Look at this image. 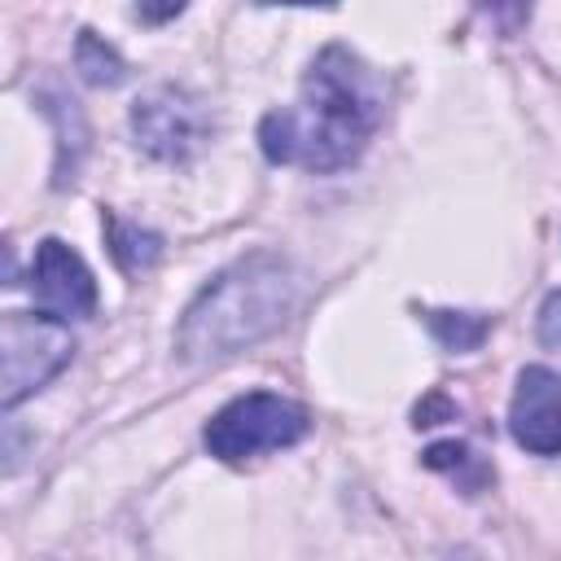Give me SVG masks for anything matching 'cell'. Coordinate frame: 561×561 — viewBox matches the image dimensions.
<instances>
[{
    "mask_svg": "<svg viewBox=\"0 0 561 561\" xmlns=\"http://www.w3.org/2000/svg\"><path fill=\"white\" fill-rule=\"evenodd\" d=\"M263 4H337V0H263Z\"/></svg>",
    "mask_w": 561,
    "mask_h": 561,
    "instance_id": "obj_15",
    "label": "cell"
},
{
    "mask_svg": "<svg viewBox=\"0 0 561 561\" xmlns=\"http://www.w3.org/2000/svg\"><path fill=\"white\" fill-rule=\"evenodd\" d=\"M184 4H188V0H136V18L149 22V26H162V22H171L175 13H184Z\"/></svg>",
    "mask_w": 561,
    "mask_h": 561,
    "instance_id": "obj_13",
    "label": "cell"
},
{
    "mask_svg": "<svg viewBox=\"0 0 561 561\" xmlns=\"http://www.w3.org/2000/svg\"><path fill=\"white\" fill-rule=\"evenodd\" d=\"M539 337L548 346H561V294H552L543 302V316H539Z\"/></svg>",
    "mask_w": 561,
    "mask_h": 561,
    "instance_id": "obj_14",
    "label": "cell"
},
{
    "mask_svg": "<svg viewBox=\"0 0 561 561\" xmlns=\"http://www.w3.org/2000/svg\"><path fill=\"white\" fill-rule=\"evenodd\" d=\"M386 118V83L346 44H329L302 75L298 101L272 110L259 123L267 162L342 171L351 167Z\"/></svg>",
    "mask_w": 561,
    "mask_h": 561,
    "instance_id": "obj_1",
    "label": "cell"
},
{
    "mask_svg": "<svg viewBox=\"0 0 561 561\" xmlns=\"http://www.w3.org/2000/svg\"><path fill=\"white\" fill-rule=\"evenodd\" d=\"M131 136L158 162H188L210 140V114L193 92L162 83L131 105Z\"/></svg>",
    "mask_w": 561,
    "mask_h": 561,
    "instance_id": "obj_5",
    "label": "cell"
},
{
    "mask_svg": "<svg viewBox=\"0 0 561 561\" xmlns=\"http://www.w3.org/2000/svg\"><path fill=\"white\" fill-rule=\"evenodd\" d=\"M0 346H4V390H0V403L18 408L31 390H39L48 377H57L70 364L75 337H70L61 316L9 311L0 320Z\"/></svg>",
    "mask_w": 561,
    "mask_h": 561,
    "instance_id": "obj_4",
    "label": "cell"
},
{
    "mask_svg": "<svg viewBox=\"0 0 561 561\" xmlns=\"http://www.w3.org/2000/svg\"><path fill=\"white\" fill-rule=\"evenodd\" d=\"M31 294L39 302V311L61 316V320H79L96 311V280L88 272V263L57 237H44L35 245L31 259Z\"/></svg>",
    "mask_w": 561,
    "mask_h": 561,
    "instance_id": "obj_6",
    "label": "cell"
},
{
    "mask_svg": "<svg viewBox=\"0 0 561 561\" xmlns=\"http://www.w3.org/2000/svg\"><path fill=\"white\" fill-rule=\"evenodd\" d=\"M508 430L517 447L535 456H561V377L543 364L517 373V390L508 403Z\"/></svg>",
    "mask_w": 561,
    "mask_h": 561,
    "instance_id": "obj_7",
    "label": "cell"
},
{
    "mask_svg": "<svg viewBox=\"0 0 561 561\" xmlns=\"http://www.w3.org/2000/svg\"><path fill=\"white\" fill-rule=\"evenodd\" d=\"M504 31H517L522 22H526V13H530V0H478Z\"/></svg>",
    "mask_w": 561,
    "mask_h": 561,
    "instance_id": "obj_12",
    "label": "cell"
},
{
    "mask_svg": "<svg viewBox=\"0 0 561 561\" xmlns=\"http://www.w3.org/2000/svg\"><path fill=\"white\" fill-rule=\"evenodd\" d=\"M430 329L438 333V342L447 351H473L486 337V316H469V311H425Z\"/></svg>",
    "mask_w": 561,
    "mask_h": 561,
    "instance_id": "obj_10",
    "label": "cell"
},
{
    "mask_svg": "<svg viewBox=\"0 0 561 561\" xmlns=\"http://www.w3.org/2000/svg\"><path fill=\"white\" fill-rule=\"evenodd\" d=\"M110 224V250H114V259L127 267V272H140V267H149L158 254H162V241L153 237V232H140V228H131V224H123V219H105Z\"/></svg>",
    "mask_w": 561,
    "mask_h": 561,
    "instance_id": "obj_9",
    "label": "cell"
},
{
    "mask_svg": "<svg viewBox=\"0 0 561 561\" xmlns=\"http://www.w3.org/2000/svg\"><path fill=\"white\" fill-rule=\"evenodd\" d=\"M425 465H430V469H447L451 478H456V473H465V469H478V473H486V478H491V469H486V465H482L465 443H434V447L425 451Z\"/></svg>",
    "mask_w": 561,
    "mask_h": 561,
    "instance_id": "obj_11",
    "label": "cell"
},
{
    "mask_svg": "<svg viewBox=\"0 0 561 561\" xmlns=\"http://www.w3.org/2000/svg\"><path fill=\"white\" fill-rule=\"evenodd\" d=\"M75 70H79L88 83H118V79H123V57H118L96 31H79Z\"/></svg>",
    "mask_w": 561,
    "mask_h": 561,
    "instance_id": "obj_8",
    "label": "cell"
},
{
    "mask_svg": "<svg viewBox=\"0 0 561 561\" xmlns=\"http://www.w3.org/2000/svg\"><path fill=\"white\" fill-rule=\"evenodd\" d=\"M307 430H311V416H307L302 403L280 399V394H267V390H254V394H241V399L224 403L206 421V434L202 438H206V451L215 460L241 465L250 456L294 447Z\"/></svg>",
    "mask_w": 561,
    "mask_h": 561,
    "instance_id": "obj_3",
    "label": "cell"
},
{
    "mask_svg": "<svg viewBox=\"0 0 561 561\" xmlns=\"http://www.w3.org/2000/svg\"><path fill=\"white\" fill-rule=\"evenodd\" d=\"M294 298H298V280L280 254L267 250L245 254L188 302L175 333V351L188 364L228 359L276 333L294 311Z\"/></svg>",
    "mask_w": 561,
    "mask_h": 561,
    "instance_id": "obj_2",
    "label": "cell"
}]
</instances>
